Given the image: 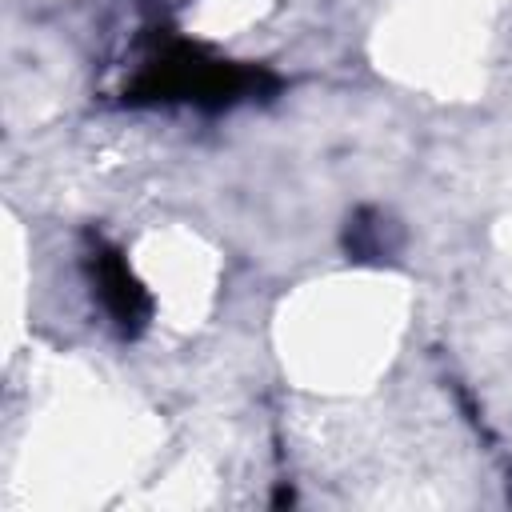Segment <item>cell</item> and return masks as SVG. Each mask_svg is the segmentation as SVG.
Segmentation results:
<instances>
[{
	"instance_id": "obj_1",
	"label": "cell",
	"mask_w": 512,
	"mask_h": 512,
	"mask_svg": "<svg viewBox=\"0 0 512 512\" xmlns=\"http://www.w3.org/2000/svg\"><path fill=\"white\" fill-rule=\"evenodd\" d=\"M276 88V76L256 64L224 60L196 40H160L140 72L124 84L132 104H192V108H228Z\"/></svg>"
},
{
	"instance_id": "obj_2",
	"label": "cell",
	"mask_w": 512,
	"mask_h": 512,
	"mask_svg": "<svg viewBox=\"0 0 512 512\" xmlns=\"http://www.w3.org/2000/svg\"><path fill=\"white\" fill-rule=\"evenodd\" d=\"M88 276H92V292H96L100 308L108 312V320H112L124 336H136V332L148 324L152 300H148L144 284L132 276L124 252L112 248V244H104V240H92Z\"/></svg>"
}]
</instances>
